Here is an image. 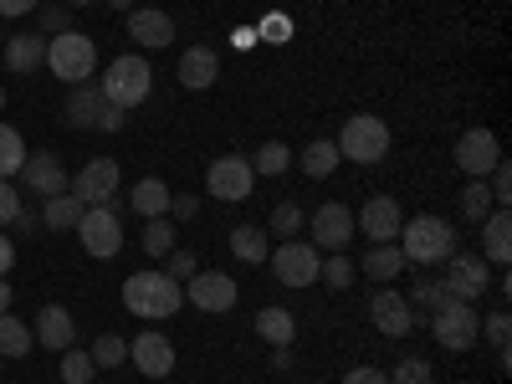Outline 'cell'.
<instances>
[{
  "label": "cell",
  "mask_w": 512,
  "mask_h": 384,
  "mask_svg": "<svg viewBox=\"0 0 512 384\" xmlns=\"http://www.w3.org/2000/svg\"><path fill=\"white\" fill-rule=\"evenodd\" d=\"M0 108H6V88H0Z\"/></svg>",
  "instance_id": "680465c9"
},
{
  "label": "cell",
  "mask_w": 512,
  "mask_h": 384,
  "mask_svg": "<svg viewBox=\"0 0 512 384\" xmlns=\"http://www.w3.org/2000/svg\"><path fill=\"white\" fill-rule=\"evenodd\" d=\"M318 277H323V282H328L333 292H349V287H354V262H349L344 251H333L328 262L318 267Z\"/></svg>",
  "instance_id": "d590c367"
},
{
  "label": "cell",
  "mask_w": 512,
  "mask_h": 384,
  "mask_svg": "<svg viewBox=\"0 0 512 384\" xmlns=\"http://www.w3.org/2000/svg\"><path fill=\"white\" fill-rule=\"evenodd\" d=\"M11 226H16V231H26V236H31V226H41V216H31V210H26V205H21V216H16V221H11Z\"/></svg>",
  "instance_id": "f5cc1de1"
},
{
  "label": "cell",
  "mask_w": 512,
  "mask_h": 384,
  "mask_svg": "<svg viewBox=\"0 0 512 384\" xmlns=\"http://www.w3.org/2000/svg\"><path fill=\"white\" fill-rule=\"evenodd\" d=\"M0 47H6V36H0Z\"/></svg>",
  "instance_id": "91938a15"
},
{
  "label": "cell",
  "mask_w": 512,
  "mask_h": 384,
  "mask_svg": "<svg viewBox=\"0 0 512 384\" xmlns=\"http://www.w3.org/2000/svg\"><path fill=\"white\" fill-rule=\"evenodd\" d=\"M400 251H405V262H415V267H436V262H446V256L456 251V226L441 221V216H410L400 226Z\"/></svg>",
  "instance_id": "7a4b0ae2"
},
{
  "label": "cell",
  "mask_w": 512,
  "mask_h": 384,
  "mask_svg": "<svg viewBox=\"0 0 512 384\" xmlns=\"http://www.w3.org/2000/svg\"><path fill=\"white\" fill-rule=\"evenodd\" d=\"M108 6H113V11H134V6H139V0H108Z\"/></svg>",
  "instance_id": "9f6ffc18"
},
{
  "label": "cell",
  "mask_w": 512,
  "mask_h": 384,
  "mask_svg": "<svg viewBox=\"0 0 512 384\" xmlns=\"http://www.w3.org/2000/svg\"><path fill=\"white\" fill-rule=\"evenodd\" d=\"M21 180H26V190H31V195H41V200H52V195H67V190H72V180H67V164H62L52 149L26 154V164H21Z\"/></svg>",
  "instance_id": "5bb4252c"
},
{
  "label": "cell",
  "mask_w": 512,
  "mask_h": 384,
  "mask_svg": "<svg viewBox=\"0 0 512 384\" xmlns=\"http://www.w3.org/2000/svg\"><path fill=\"white\" fill-rule=\"evenodd\" d=\"M128 36L139 41V47H169L175 41V21H169L164 11H154V6H134L128 11Z\"/></svg>",
  "instance_id": "ffe728a7"
},
{
  "label": "cell",
  "mask_w": 512,
  "mask_h": 384,
  "mask_svg": "<svg viewBox=\"0 0 512 384\" xmlns=\"http://www.w3.org/2000/svg\"><path fill=\"white\" fill-rule=\"evenodd\" d=\"M185 303L200 308V313H231L241 303V287L226 272H195L190 287H185Z\"/></svg>",
  "instance_id": "8fae6325"
},
{
  "label": "cell",
  "mask_w": 512,
  "mask_h": 384,
  "mask_svg": "<svg viewBox=\"0 0 512 384\" xmlns=\"http://www.w3.org/2000/svg\"><path fill=\"white\" fill-rule=\"evenodd\" d=\"M72 338H77V318H72L62 303H47V308L36 313V344H41V349L62 354V349H72Z\"/></svg>",
  "instance_id": "d6986e66"
},
{
  "label": "cell",
  "mask_w": 512,
  "mask_h": 384,
  "mask_svg": "<svg viewBox=\"0 0 512 384\" xmlns=\"http://www.w3.org/2000/svg\"><path fill=\"white\" fill-rule=\"evenodd\" d=\"M303 205H292V200H282L277 210H272V236H297V231H303Z\"/></svg>",
  "instance_id": "f35d334b"
},
{
  "label": "cell",
  "mask_w": 512,
  "mask_h": 384,
  "mask_svg": "<svg viewBox=\"0 0 512 384\" xmlns=\"http://www.w3.org/2000/svg\"><path fill=\"white\" fill-rule=\"evenodd\" d=\"M128 364H134L144 379H169L175 374V344L149 328V333H139L134 344H128Z\"/></svg>",
  "instance_id": "2e32d148"
},
{
  "label": "cell",
  "mask_w": 512,
  "mask_h": 384,
  "mask_svg": "<svg viewBox=\"0 0 512 384\" xmlns=\"http://www.w3.org/2000/svg\"><path fill=\"white\" fill-rule=\"evenodd\" d=\"M195 210H200V200H195V195H169V210H164V216H175V221H195Z\"/></svg>",
  "instance_id": "bcb514c9"
},
{
  "label": "cell",
  "mask_w": 512,
  "mask_h": 384,
  "mask_svg": "<svg viewBox=\"0 0 512 384\" xmlns=\"http://www.w3.org/2000/svg\"><path fill=\"white\" fill-rule=\"evenodd\" d=\"M82 210H88V205H82L72 190H67V195H52L47 205H41V226H47V231H77Z\"/></svg>",
  "instance_id": "4316f807"
},
{
  "label": "cell",
  "mask_w": 512,
  "mask_h": 384,
  "mask_svg": "<svg viewBox=\"0 0 512 384\" xmlns=\"http://www.w3.org/2000/svg\"><path fill=\"white\" fill-rule=\"evenodd\" d=\"M103 98L113 103V108H139L144 98H149V88H154V67L139 57V52H128V57H113V67L103 72Z\"/></svg>",
  "instance_id": "277c9868"
},
{
  "label": "cell",
  "mask_w": 512,
  "mask_h": 384,
  "mask_svg": "<svg viewBox=\"0 0 512 384\" xmlns=\"http://www.w3.org/2000/svg\"><path fill=\"white\" fill-rule=\"evenodd\" d=\"M72 195H77L82 205H113V195H118V164H113V159L82 164V175L72 180Z\"/></svg>",
  "instance_id": "ac0fdd59"
},
{
  "label": "cell",
  "mask_w": 512,
  "mask_h": 384,
  "mask_svg": "<svg viewBox=\"0 0 512 384\" xmlns=\"http://www.w3.org/2000/svg\"><path fill=\"white\" fill-rule=\"evenodd\" d=\"M67 6H98V0H67Z\"/></svg>",
  "instance_id": "6f0895ef"
},
{
  "label": "cell",
  "mask_w": 512,
  "mask_h": 384,
  "mask_svg": "<svg viewBox=\"0 0 512 384\" xmlns=\"http://www.w3.org/2000/svg\"><path fill=\"white\" fill-rule=\"evenodd\" d=\"M93 354V364L98 369H118V364H128V338H118V333H103L98 344L88 349Z\"/></svg>",
  "instance_id": "e575fe53"
},
{
  "label": "cell",
  "mask_w": 512,
  "mask_h": 384,
  "mask_svg": "<svg viewBox=\"0 0 512 384\" xmlns=\"http://www.w3.org/2000/svg\"><path fill=\"white\" fill-rule=\"evenodd\" d=\"M369 318H374V328L384 338H410L415 333V303H410V297H400L395 287H379L369 297Z\"/></svg>",
  "instance_id": "4fadbf2b"
},
{
  "label": "cell",
  "mask_w": 512,
  "mask_h": 384,
  "mask_svg": "<svg viewBox=\"0 0 512 384\" xmlns=\"http://www.w3.org/2000/svg\"><path fill=\"white\" fill-rule=\"evenodd\" d=\"M461 216L466 221H487L492 216V190H487V180H472L461 190Z\"/></svg>",
  "instance_id": "836d02e7"
},
{
  "label": "cell",
  "mask_w": 512,
  "mask_h": 384,
  "mask_svg": "<svg viewBox=\"0 0 512 384\" xmlns=\"http://www.w3.org/2000/svg\"><path fill=\"white\" fill-rule=\"evenodd\" d=\"M292 36V21L287 16H267L262 26H256V41H287Z\"/></svg>",
  "instance_id": "f6af8a7d"
},
{
  "label": "cell",
  "mask_w": 512,
  "mask_h": 384,
  "mask_svg": "<svg viewBox=\"0 0 512 384\" xmlns=\"http://www.w3.org/2000/svg\"><path fill=\"white\" fill-rule=\"evenodd\" d=\"M267 262H272V272H277V282L282 287H308V282H318V246L313 241H282L272 256H267Z\"/></svg>",
  "instance_id": "9c48e42d"
},
{
  "label": "cell",
  "mask_w": 512,
  "mask_h": 384,
  "mask_svg": "<svg viewBox=\"0 0 512 384\" xmlns=\"http://www.w3.org/2000/svg\"><path fill=\"white\" fill-rule=\"evenodd\" d=\"M231 251H236V262H246V267H262L267 256H272L262 226H236V231H231Z\"/></svg>",
  "instance_id": "83f0119b"
},
{
  "label": "cell",
  "mask_w": 512,
  "mask_h": 384,
  "mask_svg": "<svg viewBox=\"0 0 512 384\" xmlns=\"http://www.w3.org/2000/svg\"><path fill=\"white\" fill-rule=\"evenodd\" d=\"M47 67L52 77H62L67 88H77V82H93L98 72V47H93V36H82V31H57L47 41Z\"/></svg>",
  "instance_id": "3957f363"
},
{
  "label": "cell",
  "mask_w": 512,
  "mask_h": 384,
  "mask_svg": "<svg viewBox=\"0 0 512 384\" xmlns=\"http://www.w3.org/2000/svg\"><path fill=\"white\" fill-rule=\"evenodd\" d=\"M487 282H492V272H487V262H482L477 251H451V256H446V277H441L446 297L477 303V297L487 292Z\"/></svg>",
  "instance_id": "ba28073f"
},
{
  "label": "cell",
  "mask_w": 512,
  "mask_h": 384,
  "mask_svg": "<svg viewBox=\"0 0 512 384\" xmlns=\"http://www.w3.org/2000/svg\"><path fill=\"white\" fill-rule=\"evenodd\" d=\"M77 241L88 256H98V262H108V256L123 251V226H118V210L113 205H88L77 221Z\"/></svg>",
  "instance_id": "52a82bcc"
},
{
  "label": "cell",
  "mask_w": 512,
  "mask_h": 384,
  "mask_svg": "<svg viewBox=\"0 0 512 384\" xmlns=\"http://www.w3.org/2000/svg\"><path fill=\"white\" fill-rule=\"evenodd\" d=\"M313 246L318 251H344L349 241H354V210L349 205H338V200H328V205H318L313 210Z\"/></svg>",
  "instance_id": "e0dca14e"
},
{
  "label": "cell",
  "mask_w": 512,
  "mask_h": 384,
  "mask_svg": "<svg viewBox=\"0 0 512 384\" xmlns=\"http://www.w3.org/2000/svg\"><path fill=\"white\" fill-rule=\"evenodd\" d=\"M31 354V328L11 313H0V359H21Z\"/></svg>",
  "instance_id": "4dcf8cb0"
},
{
  "label": "cell",
  "mask_w": 512,
  "mask_h": 384,
  "mask_svg": "<svg viewBox=\"0 0 512 384\" xmlns=\"http://www.w3.org/2000/svg\"><path fill=\"white\" fill-rule=\"evenodd\" d=\"M344 384H390V374H384V369H369V364H359V369H349V374H344Z\"/></svg>",
  "instance_id": "7dc6e473"
},
{
  "label": "cell",
  "mask_w": 512,
  "mask_h": 384,
  "mask_svg": "<svg viewBox=\"0 0 512 384\" xmlns=\"http://www.w3.org/2000/svg\"><path fill=\"white\" fill-rule=\"evenodd\" d=\"M431 333H436L441 349L466 354L482 338V318H477L472 303H461V297H441V303L431 308Z\"/></svg>",
  "instance_id": "5b68a950"
},
{
  "label": "cell",
  "mask_w": 512,
  "mask_h": 384,
  "mask_svg": "<svg viewBox=\"0 0 512 384\" xmlns=\"http://www.w3.org/2000/svg\"><path fill=\"white\" fill-rule=\"evenodd\" d=\"M123 308L134 318H175L185 308V287L164 272H134L123 282Z\"/></svg>",
  "instance_id": "6da1fadb"
},
{
  "label": "cell",
  "mask_w": 512,
  "mask_h": 384,
  "mask_svg": "<svg viewBox=\"0 0 512 384\" xmlns=\"http://www.w3.org/2000/svg\"><path fill=\"white\" fill-rule=\"evenodd\" d=\"M441 297H446V287H441L436 277H420V282H415V297H410V303H420V308H436Z\"/></svg>",
  "instance_id": "ee69618b"
},
{
  "label": "cell",
  "mask_w": 512,
  "mask_h": 384,
  "mask_svg": "<svg viewBox=\"0 0 512 384\" xmlns=\"http://www.w3.org/2000/svg\"><path fill=\"white\" fill-rule=\"evenodd\" d=\"M456 164H461L472 180H487L492 169L502 164V144H497L492 128H466V134L456 139Z\"/></svg>",
  "instance_id": "7c38bea8"
},
{
  "label": "cell",
  "mask_w": 512,
  "mask_h": 384,
  "mask_svg": "<svg viewBox=\"0 0 512 384\" xmlns=\"http://www.w3.org/2000/svg\"><path fill=\"white\" fill-rule=\"evenodd\" d=\"M390 384H431V364H425V359H400Z\"/></svg>",
  "instance_id": "ab89813d"
},
{
  "label": "cell",
  "mask_w": 512,
  "mask_h": 384,
  "mask_svg": "<svg viewBox=\"0 0 512 384\" xmlns=\"http://www.w3.org/2000/svg\"><path fill=\"white\" fill-rule=\"evenodd\" d=\"M216 77H221V57L210 52V47H190L180 57V88L205 93V88H216Z\"/></svg>",
  "instance_id": "7402d4cb"
},
{
  "label": "cell",
  "mask_w": 512,
  "mask_h": 384,
  "mask_svg": "<svg viewBox=\"0 0 512 384\" xmlns=\"http://www.w3.org/2000/svg\"><path fill=\"white\" fill-rule=\"evenodd\" d=\"M297 164H303V175H308V180H328V175H333V169L344 164V159H338V144H328V139H313L303 154H297Z\"/></svg>",
  "instance_id": "f546056e"
},
{
  "label": "cell",
  "mask_w": 512,
  "mask_h": 384,
  "mask_svg": "<svg viewBox=\"0 0 512 384\" xmlns=\"http://www.w3.org/2000/svg\"><path fill=\"white\" fill-rule=\"evenodd\" d=\"M36 11V0H0V21H11V16H26Z\"/></svg>",
  "instance_id": "681fc988"
},
{
  "label": "cell",
  "mask_w": 512,
  "mask_h": 384,
  "mask_svg": "<svg viewBox=\"0 0 512 384\" xmlns=\"http://www.w3.org/2000/svg\"><path fill=\"white\" fill-rule=\"evenodd\" d=\"M123 123H128V113H123V108H113V103H108V113L98 118V128H103V134H118Z\"/></svg>",
  "instance_id": "c3c4849f"
},
{
  "label": "cell",
  "mask_w": 512,
  "mask_h": 384,
  "mask_svg": "<svg viewBox=\"0 0 512 384\" xmlns=\"http://www.w3.org/2000/svg\"><path fill=\"white\" fill-rule=\"evenodd\" d=\"M507 318H512V313H492V318H487V338H492V349H497L502 369H507V359H512V354H507V333H512Z\"/></svg>",
  "instance_id": "60d3db41"
},
{
  "label": "cell",
  "mask_w": 512,
  "mask_h": 384,
  "mask_svg": "<svg viewBox=\"0 0 512 384\" xmlns=\"http://www.w3.org/2000/svg\"><path fill=\"white\" fill-rule=\"evenodd\" d=\"M292 164V149L282 144V139H272V144H262V149H256V159H251V169H256V175H282V169Z\"/></svg>",
  "instance_id": "d6a6232c"
},
{
  "label": "cell",
  "mask_w": 512,
  "mask_h": 384,
  "mask_svg": "<svg viewBox=\"0 0 512 384\" xmlns=\"http://www.w3.org/2000/svg\"><path fill=\"white\" fill-rule=\"evenodd\" d=\"M62 379L67 384H88L93 374H98V364H93V354H82V349H62Z\"/></svg>",
  "instance_id": "74e56055"
},
{
  "label": "cell",
  "mask_w": 512,
  "mask_h": 384,
  "mask_svg": "<svg viewBox=\"0 0 512 384\" xmlns=\"http://www.w3.org/2000/svg\"><path fill=\"white\" fill-rule=\"evenodd\" d=\"M169 195H175V190H169L164 180H154V175H149V180H139L134 190H128V205H134L144 221H154V216H164V210H169Z\"/></svg>",
  "instance_id": "484cf974"
},
{
  "label": "cell",
  "mask_w": 512,
  "mask_h": 384,
  "mask_svg": "<svg viewBox=\"0 0 512 384\" xmlns=\"http://www.w3.org/2000/svg\"><path fill=\"white\" fill-rule=\"evenodd\" d=\"M405 267H410V262H405V251H400L395 241H384V246H369V251H364V277H374V282H395Z\"/></svg>",
  "instance_id": "d4e9b609"
},
{
  "label": "cell",
  "mask_w": 512,
  "mask_h": 384,
  "mask_svg": "<svg viewBox=\"0 0 512 384\" xmlns=\"http://www.w3.org/2000/svg\"><path fill=\"white\" fill-rule=\"evenodd\" d=\"M164 277H175V282H180V277H195V251H180V246L169 251V256H164Z\"/></svg>",
  "instance_id": "b9f144b4"
},
{
  "label": "cell",
  "mask_w": 512,
  "mask_h": 384,
  "mask_svg": "<svg viewBox=\"0 0 512 384\" xmlns=\"http://www.w3.org/2000/svg\"><path fill=\"white\" fill-rule=\"evenodd\" d=\"M21 216V190L11 180H0V226H11Z\"/></svg>",
  "instance_id": "7bdbcfd3"
},
{
  "label": "cell",
  "mask_w": 512,
  "mask_h": 384,
  "mask_svg": "<svg viewBox=\"0 0 512 384\" xmlns=\"http://www.w3.org/2000/svg\"><path fill=\"white\" fill-rule=\"evenodd\" d=\"M338 144V159H354V164H379L390 154V123L379 113H354L344 123V134L333 139Z\"/></svg>",
  "instance_id": "8992f818"
},
{
  "label": "cell",
  "mask_w": 512,
  "mask_h": 384,
  "mask_svg": "<svg viewBox=\"0 0 512 384\" xmlns=\"http://www.w3.org/2000/svg\"><path fill=\"white\" fill-rule=\"evenodd\" d=\"M0 313H11V282L0 277Z\"/></svg>",
  "instance_id": "11a10c76"
},
{
  "label": "cell",
  "mask_w": 512,
  "mask_h": 384,
  "mask_svg": "<svg viewBox=\"0 0 512 384\" xmlns=\"http://www.w3.org/2000/svg\"><path fill=\"white\" fill-rule=\"evenodd\" d=\"M251 185H256V169H251V159H241V154H221L216 164L205 169V190L216 195V200H251Z\"/></svg>",
  "instance_id": "30bf717a"
},
{
  "label": "cell",
  "mask_w": 512,
  "mask_h": 384,
  "mask_svg": "<svg viewBox=\"0 0 512 384\" xmlns=\"http://www.w3.org/2000/svg\"><path fill=\"white\" fill-rule=\"evenodd\" d=\"M482 246H487V262L507 267V256H512V216H507V205H497L492 216L482 221Z\"/></svg>",
  "instance_id": "603a6c76"
},
{
  "label": "cell",
  "mask_w": 512,
  "mask_h": 384,
  "mask_svg": "<svg viewBox=\"0 0 512 384\" xmlns=\"http://www.w3.org/2000/svg\"><path fill=\"white\" fill-rule=\"evenodd\" d=\"M400 226H405V216H400V200H395V195H369V200L359 205V231H364L374 246L400 241Z\"/></svg>",
  "instance_id": "9a60e30c"
},
{
  "label": "cell",
  "mask_w": 512,
  "mask_h": 384,
  "mask_svg": "<svg viewBox=\"0 0 512 384\" xmlns=\"http://www.w3.org/2000/svg\"><path fill=\"white\" fill-rule=\"evenodd\" d=\"M144 251H149V256H169V251H175V221L154 216V221L144 226Z\"/></svg>",
  "instance_id": "8d00e7d4"
},
{
  "label": "cell",
  "mask_w": 512,
  "mask_h": 384,
  "mask_svg": "<svg viewBox=\"0 0 512 384\" xmlns=\"http://www.w3.org/2000/svg\"><path fill=\"white\" fill-rule=\"evenodd\" d=\"M6 62L11 72H36V67H47V41H41L36 31H16L6 41Z\"/></svg>",
  "instance_id": "cb8c5ba5"
},
{
  "label": "cell",
  "mask_w": 512,
  "mask_h": 384,
  "mask_svg": "<svg viewBox=\"0 0 512 384\" xmlns=\"http://www.w3.org/2000/svg\"><path fill=\"white\" fill-rule=\"evenodd\" d=\"M256 333H262L272 349H287L297 338V318L287 308H262V313H256Z\"/></svg>",
  "instance_id": "f1b7e54d"
},
{
  "label": "cell",
  "mask_w": 512,
  "mask_h": 384,
  "mask_svg": "<svg viewBox=\"0 0 512 384\" xmlns=\"http://www.w3.org/2000/svg\"><path fill=\"white\" fill-rule=\"evenodd\" d=\"M272 369H292V344L287 349H272Z\"/></svg>",
  "instance_id": "db71d44e"
},
{
  "label": "cell",
  "mask_w": 512,
  "mask_h": 384,
  "mask_svg": "<svg viewBox=\"0 0 512 384\" xmlns=\"http://www.w3.org/2000/svg\"><path fill=\"white\" fill-rule=\"evenodd\" d=\"M21 164H26V144L11 123H0V180H11L21 175Z\"/></svg>",
  "instance_id": "1f68e13d"
},
{
  "label": "cell",
  "mask_w": 512,
  "mask_h": 384,
  "mask_svg": "<svg viewBox=\"0 0 512 384\" xmlns=\"http://www.w3.org/2000/svg\"><path fill=\"white\" fill-rule=\"evenodd\" d=\"M16 267V246H11V236H0V277H6Z\"/></svg>",
  "instance_id": "f907efd6"
},
{
  "label": "cell",
  "mask_w": 512,
  "mask_h": 384,
  "mask_svg": "<svg viewBox=\"0 0 512 384\" xmlns=\"http://www.w3.org/2000/svg\"><path fill=\"white\" fill-rule=\"evenodd\" d=\"M231 41H236V47H256V26H236Z\"/></svg>",
  "instance_id": "816d5d0a"
},
{
  "label": "cell",
  "mask_w": 512,
  "mask_h": 384,
  "mask_svg": "<svg viewBox=\"0 0 512 384\" xmlns=\"http://www.w3.org/2000/svg\"><path fill=\"white\" fill-rule=\"evenodd\" d=\"M103 113H108V98H103L98 82H77L72 98H67V108H62L67 128H98V118H103Z\"/></svg>",
  "instance_id": "44dd1931"
}]
</instances>
